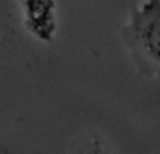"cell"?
<instances>
[{"label":"cell","instance_id":"1","mask_svg":"<svg viewBox=\"0 0 160 154\" xmlns=\"http://www.w3.org/2000/svg\"><path fill=\"white\" fill-rule=\"evenodd\" d=\"M124 41L141 73L160 81V0H145L132 8Z\"/></svg>","mask_w":160,"mask_h":154}]
</instances>
